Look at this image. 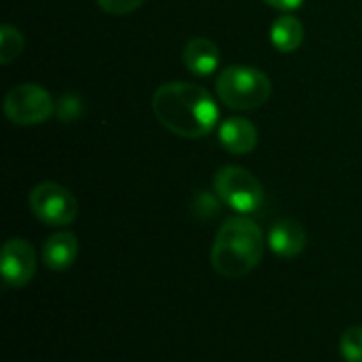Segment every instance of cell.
Here are the masks:
<instances>
[{"mask_svg":"<svg viewBox=\"0 0 362 362\" xmlns=\"http://www.w3.org/2000/svg\"><path fill=\"white\" fill-rule=\"evenodd\" d=\"M263 2L278 11H295L303 4V0H263Z\"/></svg>","mask_w":362,"mask_h":362,"instance_id":"cell-17","label":"cell"},{"mask_svg":"<svg viewBox=\"0 0 362 362\" xmlns=\"http://www.w3.org/2000/svg\"><path fill=\"white\" fill-rule=\"evenodd\" d=\"M0 269H2V282L11 288L25 286L32 276L36 274V255L30 242L21 238H13L2 246L0 257Z\"/></svg>","mask_w":362,"mask_h":362,"instance_id":"cell-7","label":"cell"},{"mask_svg":"<svg viewBox=\"0 0 362 362\" xmlns=\"http://www.w3.org/2000/svg\"><path fill=\"white\" fill-rule=\"evenodd\" d=\"M76 255H78V242L74 233L70 231L53 233L42 246V261L53 272H64L72 267V263L76 261Z\"/></svg>","mask_w":362,"mask_h":362,"instance_id":"cell-11","label":"cell"},{"mask_svg":"<svg viewBox=\"0 0 362 362\" xmlns=\"http://www.w3.org/2000/svg\"><path fill=\"white\" fill-rule=\"evenodd\" d=\"M144 0H98L100 8L110 13V15H125L136 11Z\"/></svg>","mask_w":362,"mask_h":362,"instance_id":"cell-15","label":"cell"},{"mask_svg":"<svg viewBox=\"0 0 362 362\" xmlns=\"http://www.w3.org/2000/svg\"><path fill=\"white\" fill-rule=\"evenodd\" d=\"M216 93L233 110H255L272 95V81L257 68L229 66L216 78Z\"/></svg>","mask_w":362,"mask_h":362,"instance_id":"cell-3","label":"cell"},{"mask_svg":"<svg viewBox=\"0 0 362 362\" xmlns=\"http://www.w3.org/2000/svg\"><path fill=\"white\" fill-rule=\"evenodd\" d=\"M23 51V36L13 25L0 28V64H11Z\"/></svg>","mask_w":362,"mask_h":362,"instance_id":"cell-13","label":"cell"},{"mask_svg":"<svg viewBox=\"0 0 362 362\" xmlns=\"http://www.w3.org/2000/svg\"><path fill=\"white\" fill-rule=\"evenodd\" d=\"M53 110L55 104L51 100V93L34 83L17 85L4 95V115L15 125L45 123Z\"/></svg>","mask_w":362,"mask_h":362,"instance_id":"cell-5","label":"cell"},{"mask_svg":"<svg viewBox=\"0 0 362 362\" xmlns=\"http://www.w3.org/2000/svg\"><path fill=\"white\" fill-rule=\"evenodd\" d=\"M218 142L223 144L225 151L233 155H248L255 151L259 138H257V127L248 119L242 117H231L225 119L218 127Z\"/></svg>","mask_w":362,"mask_h":362,"instance_id":"cell-9","label":"cell"},{"mask_svg":"<svg viewBox=\"0 0 362 362\" xmlns=\"http://www.w3.org/2000/svg\"><path fill=\"white\" fill-rule=\"evenodd\" d=\"M32 214L51 227H68L78 212L74 195L57 182H40L30 191Z\"/></svg>","mask_w":362,"mask_h":362,"instance_id":"cell-6","label":"cell"},{"mask_svg":"<svg viewBox=\"0 0 362 362\" xmlns=\"http://www.w3.org/2000/svg\"><path fill=\"white\" fill-rule=\"evenodd\" d=\"M182 62L185 66L197 74V76H208L212 74L216 68H218V62H221V51L218 47L210 40V38H191L187 45H185V51H182Z\"/></svg>","mask_w":362,"mask_h":362,"instance_id":"cell-10","label":"cell"},{"mask_svg":"<svg viewBox=\"0 0 362 362\" xmlns=\"http://www.w3.org/2000/svg\"><path fill=\"white\" fill-rule=\"evenodd\" d=\"M78 112H81V104H78L76 98L64 95V98L59 100V104H57V115H59L62 121H72V119L78 117Z\"/></svg>","mask_w":362,"mask_h":362,"instance_id":"cell-16","label":"cell"},{"mask_svg":"<svg viewBox=\"0 0 362 362\" xmlns=\"http://www.w3.org/2000/svg\"><path fill=\"white\" fill-rule=\"evenodd\" d=\"M214 191L223 204L242 214L259 210L265 197L259 178L240 165L221 168L214 176Z\"/></svg>","mask_w":362,"mask_h":362,"instance_id":"cell-4","label":"cell"},{"mask_svg":"<svg viewBox=\"0 0 362 362\" xmlns=\"http://www.w3.org/2000/svg\"><path fill=\"white\" fill-rule=\"evenodd\" d=\"M267 244L280 259H295L303 252L308 244V235H305V229L297 221L282 218L274 223V227L269 229Z\"/></svg>","mask_w":362,"mask_h":362,"instance_id":"cell-8","label":"cell"},{"mask_svg":"<svg viewBox=\"0 0 362 362\" xmlns=\"http://www.w3.org/2000/svg\"><path fill=\"white\" fill-rule=\"evenodd\" d=\"M269 38L280 53H293L303 42V23L293 15H280L272 23Z\"/></svg>","mask_w":362,"mask_h":362,"instance_id":"cell-12","label":"cell"},{"mask_svg":"<svg viewBox=\"0 0 362 362\" xmlns=\"http://www.w3.org/2000/svg\"><path fill=\"white\" fill-rule=\"evenodd\" d=\"M153 112L180 138H204L218 123V106L210 91L195 83H165L153 95Z\"/></svg>","mask_w":362,"mask_h":362,"instance_id":"cell-1","label":"cell"},{"mask_svg":"<svg viewBox=\"0 0 362 362\" xmlns=\"http://www.w3.org/2000/svg\"><path fill=\"white\" fill-rule=\"evenodd\" d=\"M265 250L261 227L244 216L223 223L212 244V267L225 278H242L250 274Z\"/></svg>","mask_w":362,"mask_h":362,"instance_id":"cell-2","label":"cell"},{"mask_svg":"<svg viewBox=\"0 0 362 362\" xmlns=\"http://www.w3.org/2000/svg\"><path fill=\"white\" fill-rule=\"evenodd\" d=\"M346 362H362V327H350L344 331L339 341Z\"/></svg>","mask_w":362,"mask_h":362,"instance_id":"cell-14","label":"cell"}]
</instances>
